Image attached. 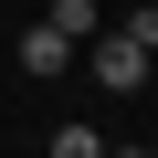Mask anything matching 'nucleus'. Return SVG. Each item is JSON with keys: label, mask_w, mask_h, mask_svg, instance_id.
<instances>
[{"label": "nucleus", "mask_w": 158, "mask_h": 158, "mask_svg": "<svg viewBox=\"0 0 158 158\" xmlns=\"http://www.w3.org/2000/svg\"><path fill=\"white\" fill-rule=\"evenodd\" d=\"M53 32H74V42H95L106 21H95V0H53Z\"/></svg>", "instance_id": "obj_3"}, {"label": "nucleus", "mask_w": 158, "mask_h": 158, "mask_svg": "<svg viewBox=\"0 0 158 158\" xmlns=\"http://www.w3.org/2000/svg\"><path fill=\"white\" fill-rule=\"evenodd\" d=\"M63 63H74V32H53V21L21 32V74H63Z\"/></svg>", "instance_id": "obj_2"}, {"label": "nucleus", "mask_w": 158, "mask_h": 158, "mask_svg": "<svg viewBox=\"0 0 158 158\" xmlns=\"http://www.w3.org/2000/svg\"><path fill=\"white\" fill-rule=\"evenodd\" d=\"M95 85H106V95H137V85H148V42L106 32V42H95Z\"/></svg>", "instance_id": "obj_1"}]
</instances>
